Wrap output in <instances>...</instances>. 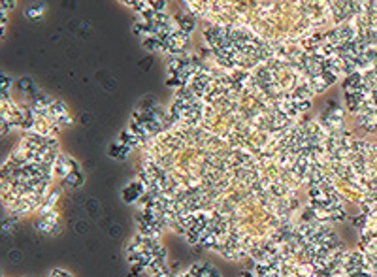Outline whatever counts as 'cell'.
I'll list each match as a JSON object with an SVG mask.
<instances>
[{
  "label": "cell",
  "mask_w": 377,
  "mask_h": 277,
  "mask_svg": "<svg viewBox=\"0 0 377 277\" xmlns=\"http://www.w3.org/2000/svg\"><path fill=\"white\" fill-rule=\"evenodd\" d=\"M74 170H80V164L76 162L72 157L68 155H59L55 160V178L57 179H64L70 172Z\"/></svg>",
  "instance_id": "7a4b0ae2"
},
{
  "label": "cell",
  "mask_w": 377,
  "mask_h": 277,
  "mask_svg": "<svg viewBox=\"0 0 377 277\" xmlns=\"http://www.w3.org/2000/svg\"><path fill=\"white\" fill-rule=\"evenodd\" d=\"M42 12H43V2H36L34 6H31L29 10H27V15H29L31 19H38L40 15H42Z\"/></svg>",
  "instance_id": "8992f818"
},
{
  "label": "cell",
  "mask_w": 377,
  "mask_h": 277,
  "mask_svg": "<svg viewBox=\"0 0 377 277\" xmlns=\"http://www.w3.org/2000/svg\"><path fill=\"white\" fill-rule=\"evenodd\" d=\"M49 277H72L68 273V271H64V270H53L49 273Z\"/></svg>",
  "instance_id": "ba28073f"
},
{
  "label": "cell",
  "mask_w": 377,
  "mask_h": 277,
  "mask_svg": "<svg viewBox=\"0 0 377 277\" xmlns=\"http://www.w3.org/2000/svg\"><path fill=\"white\" fill-rule=\"evenodd\" d=\"M83 181H85V173L80 170H74V172H70L68 175L64 179H61L62 187H70V189H78V187H81L83 185Z\"/></svg>",
  "instance_id": "277c9868"
},
{
  "label": "cell",
  "mask_w": 377,
  "mask_h": 277,
  "mask_svg": "<svg viewBox=\"0 0 377 277\" xmlns=\"http://www.w3.org/2000/svg\"><path fill=\"white\" fill-rule=\"evenodd\" d=\"M145 191H147V185L140 183V181H134V183L129 185L123 191V200L127 204H134L136 200H140V198L145 194Z\"/></svg>",
  "instance_id": "3957f363"
},
{
  "label": "cell",
  "mask_w": 377,
  "mask_h": 277,
  "mask_svg": "<svg viewBox=\"0 0 377 277\" xmlns=\"http://www.w3.org/2000/svg\"><path fill=\"white\" fill-rule=\"evenodd\" d=\"M15 8V0H2V12H10Z\"/></svg>",
  "instance_id": "52a82bcc"
},
{
  "label": "cell",
  "mask_w": 377,
  "mask_h": 277,
  "mask_svg": "<svg viewBox=\"0 0 377 277\" xmlns=\"http://www.w3.org/2000/svg\"><path fill=\"white\" fill-rule=\"evenodd\" d=\"M151 62H153V59H151V57H147V59H143V61H140V68H142V70H149V66H151Z\"/></svg>",
  "instance_id": "9c48e42d"
},
{
  "label": "cell",
  "mask_w": 377,
  "mask_h": 277,
  "mask_svg": "<svg viewBox=\"0 0 377 277\" xmlns=\"http://www.w3.org/2000/svg\"><path fill=\"white\" fill-rule=\"evenodd\" d=\"M12 85V80L10 78H6V75H2V92L6 91V87Z\"/></svg>",
  "instance_id": "30bf717a"
},
{
  "label": "cell",
  "mask_w": 377,
  "mask_h": 277,
  "mask_svg": "<svg viewBox=\"0 0 377 277\" xmlns=\"http://www.w3.org/2000/svg\"><path fill=\"white\" fill-rule=\"evenodd\" d=\"M175 23L180 27V31H183L185 34H191V32L194 31V27H196L194 19H192L191 15H187V13H180L178 19H175Z\"/></svg>",
  "instance_id": "5b68a950"
},
{
  "label": "cell",
  "mask_w": 377,
  "mask_h": 277,
  "mask_svg": "<svg viewBox=\"0 0 377 277\" xmlns=\"http://www.w3.org/2000/svg\"><path fill=\"white\" fill-rule=\"evenodd\" d=\"M34 228H36L40 234L43 236H57L61 232V222H59V211L51 210L47 213H40L34 222Z\"/></svg>",
  "instance_id": "6da1fadb"
}]
</instances>
